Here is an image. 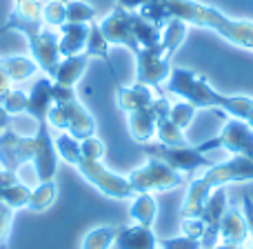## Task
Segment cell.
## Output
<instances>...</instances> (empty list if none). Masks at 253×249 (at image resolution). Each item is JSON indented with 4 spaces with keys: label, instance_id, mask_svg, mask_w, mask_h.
Wrapping results in <instances>:
<instances>
[{
    "label": "cell",
    "instance_id": "obj_32",
    "mask_svg": "<svg viewBox=\"0 0 253 249\" xmlns=\"http://www.w3.org/2000/svg\"><path fill=\"white\" fill-rule=\"evenodd\" d=\"M0 105L7 109L9 116L27 114V94L13 87V89H9L4 96H0Z\"/></svg>",
    "mask_w": 253,
    "mask_h": 249
},
{
    "label": "cell",
    "instance_id": "obj_28",
    "mask_svg": "<svg viewBox=\"0 0 253 249\" xmlns=\"http://www.w3.org/2000/svg\"><path fill=\"white\" fill-rule=\"evenodd\" d=\"M31 198V189L25 183H16L9 187H0V202H7L11 209H27Z\"/></svg>",
    "mask_w": 253,
    "mask_h": 249
},
{
    "label": "cell",
    "instance_id": "obj_22",
    "mask_svg": "<svg viewBox=\"0 0 253 249\" xmlns=\"http://www.w3.org/2000/svg\"><path fill=\"white\" fill-rule=\"evenodd\" d=\"M2 65L7 69L9 78L13 80V85H20L25 80L34 78V74H38V65L27 56H2Z\"/></svg>",
    "mask_w": 253,
    "mask_h": 249
},
{
    "label": "cell",
    "instance_id": "obj_9",
    "mask_svg": "<svg viewBox=\"0 0 253 249\" xmlns=\"http://www.w3.org/2000/svg\"><path fill=\"white\" fill-rule=\"evenodd\" d=\"M20 34H25L27 45L31 51V60L38 65L40 71H44V76L51 78L56 71L58 62H60V49H58V34L47 25H34L22 29Z\"/></svg>",
    "mask_w": 253,
    "mask_h": 249
},
{
    "label": "cell",
    "instance_id": "obj_29",
    "mask_svg": "<svg viewBox=\"0 0 253 249\" xmlns=\"http://www.w3.org/2000/svg\"><path fill=\"white\" fill-rule=\"evenodd\" d=\"M67 0H47L42 2V22L51 29H60L67 22Z\"/></svg>",
    "mask_w": 253,
    "mask_h": 249
},
{
    "label": "cell",
    "instance_id": "obj_36",
    "mask_svg": "<svg viewBox=\"0 0 253 249\" xmlns=\"http://www.w3.org/2000/svg\"><path fill=\"white\" fill-rule=\"evenodd\" d=\"M180 229H182V234H187V236L202 241L207 227H205V223H202V220L196 216V218H182V223H180Z\"/></svg>",
    "mask_w": 253,
    "mask_h": 249
},
{
    "label": "cell",
    "instance_id": "obj_14",
    "mask_svg": "<svg viewBox=\"0 0 253 249\" xmlns=\"http://www.w3.org/2000/svg\"><path fill=\"white\" fill-rule=\"evenodd\" d=\"M249 238V227L242 209L238 207H227L222 220H220V243L231 247H242Z\"/></svg>",
    "mask_w": 253,
    "mask_h": 249
},
{
    "label": "cell",
    "instance_id": "obj_23",
    "mask_svg": "<svg viewBox=\"0 0 253 249\" xmlns=\"http://www.w3.org/2000/svg\"><path fill=\"white\" fill-rule=\"evenodd\" d=\"M58 198V185L56 180H44V183H40L36 189H31V198H29V205H27V209L29 211H47L49 207L56 202Z\"/></svg>",
    "mask_w": 253,
    "mask_h": 249
},
{
    "label": "cell",
    "instance_id": "obj_1",
    "mask_svg": "<svg viewBox=\"0 0 253 249\" xmlns=\"http://www.w3.org/2000/svg\"><path fill=\"white\" fill-rule=\"evenodd\" d=\"M138 13L147 20L167 27L169 20H182L187 25L202 27L222 36L227 43L240 49L253 51V22L236 20L200 0H149L138 9Z\"/></svg>",
    "mask_w": 253,
    "mask_h": 249
},
{
    "label": "cell",
    "instance_id": "obj_38",
    "mask_svg": "<svg viewBox=\"0 0 253 249\" xmlns=\"http://www.w3.org/2000/svg\"><path fill=\"white\" fill-rule=\"evenodd\" d=\"M20 183L18 174L13 169H7V167H0V187H9V185Z\"/></svg>",
    "mask_w": 253,
    "mask_h": 249
},
{
    "label": "cell",
    "instance_id": "obj_6",
    "mask_svg": "<svg viewBox=\"0 0 253 249\" xmlns=\"http://www.w3.org/2000/svg\"><path fill=\"white\" fill-rule=\"evenodd\" d=\"M47 125L58 131H67L76 140L96 136V120L84 109V105L78 100V96L71 98V100L53 102L47 114Z\"/></svg>",
    "mask_w": 253,
    "mask_h": 249
},
{
    "label": "cell",
    "instance_id": "obj_34",
    "mask_svg": "<svg viewBox=\"0 0 253 249\" xmlns=\"http://www.w3.org/2000/svg\"><path fill=\"white\" fill-rule=\"evenodd\" d=\"M158 245L160 249H202V243L198 238L187 236V234L175 238H162V241H158Z\"/></svg>",
    "mask_w": 253,
    "mask_h": 249
},
{
    "label": "cell",
    "instance_id": "obj_35",
    "mask_svg": "<svg viewBox=\"0 0 253 249\" xmlns=\"http://www.w3.org/2000/svg\"><path fill=\"white\" fill-rule=\"evenodd\" d=\"M13 211L7 202H0V249H7L9 241V229H11V220H13Z\"/></svg>",
    "mask_w": 253,
    "mask_h": 249
},
{
    "label": "cell",
    "instance_id": "obj_20",
    "mask_svg": "<svg viewBox=\"0 0 253 249\" xmlns=\"http://www.w3.org/2000/svg\"><path fill=\"white\" fill-rule=\"evenodd\" d=\"M129 216L133 223L151 227L158 218V202H156V198H153V194H135L133 202H131Z\"/></svg>",
    "mask_w": 253,
    "mask_h": 249
},
{
    "label": "cell",
    "instance_id": "obj_11",
    "mask_svg": "<svg viewBox=\"0 0 253 249\" xmlns=\"http://www.w3.org/2000/svg\"><path fill=\"white\" fill-rule=\"evenodd\" d=\"M196 147L200 153L213 151V149L222 147V149H227V151H231L233 156H247L253 160V129L245 120L229 118L224 129L220 131L218 136L196 145Z\"/></svg>",
    "mask_w": 253,
    "mask_h": 249
},
{
    "label": "cell",
    "instance_id": "obj_31",
    "mask_svg": "<svg viewBox=\"0 0 253 249\" xmlns=\"http://www.w3.org/2000/svg\"><path fill=\"white\" fill-rule=\"evenodd\" d=\"M196 107L191 105V102H187V100H180V102H175V105H171V109H169V118H171V123H173L175 127H180V129H187L189 125L193 123V118H196Z\"/></svg>",
    "mask_w": 253,
    "mask_h": 249
},
{
    "label": "cell",
    "instance_id": "obj_12",
    "mask_svg": "<svg viewBox=\"0 0 253 249\" xmlns=\"http://www.w3.org/2000/svg\"><path fill=\"white\" fill-rule=\"evenodd\" d=\"M98 25H100L102 36L107 38V43L109 45L126 47V49H131L133 53L140 51V45H138L135 34H133V25H131V11H126V9L116 4L114 11L107 13L105 20H100Z\"/></svg>",
    "mask_w": 253,
    "mask_h": 249
},
{
    "label": "cell",
    "instance_id": "obj_16",
    "mask_svg": "<svg viewBox=\"0 0 253 249\" xmlns=\"http://www.w3.org/2000/svg\"><path fill=\"white\" fill-rule=\"evenodd\" d=\"M116 249H158V238L147 225H126L118 227L116 234Z\"/></svg>",
    "mask_w": 253,
    "mask_h": 249
},
{
    "label": "cell",
    "instance_id": "obj_19",
    "mask_svg": "<svg viewBox=\"0 0 253 249\" xmlns=\"http://www.w3.org/2000/svg\"><path fill=\"white\" fill-rule=\"evenodd\" d=\"M87 65H89V56H87V53L60 58V62H58V67H56V71H53L51 80L56 85H62V87H76V83L83 78Z\"/></svg>",
    "mask_w": 253,
    "mask_h": 249
},
{
    "label": "cell",
    "instance_id": "obj_18",
    "mask_svg": "<svg viewBox=\"0 0 253 249\" xmlns=\"http://www.w3.org/2000/svg\"><path fill=\"white\" fill-rule=\"evenodd\" d=\"M153 92H156V89L147 87V85H140V83L126 85V87L116 89V102H118V107L125 114H129V111L142 109V107L151 105L153 98H156Z\"/></svg>",
    "mask_w": 253,
    "mask_h": 249
},
{
    "label": "cell",
    "instance_id": "obj_10",
    "mask_svg": "<svg viewBox=\"0 0 253 249\" xmlns=\"http://www.w3.org/2000/svg\"><path fill=\"white\" fill-rule=\"evenodd\" d=\"M142 151L149 158H156V160L169 165L171 169L180 171V174H193V171L202 169V167H209L211 160L205 153L198 151L196 145H182V147H169V145H140Z\"/></svg>",
    "mask_w": 253,
    "mask_h": 249
},
{
    "label": "cell",
    "instance_id": "obj_5",
    "mask_svg": "<svg viewBox=\"0 0 253 249\" xmlns=\"http://www.w3.org/2000/svg\"><path fill=\"white\" fill-rule=\"evenodd\" d=\"M253 180V160L247 156H233L227 162H213L205 169L200 178H196L189 185V192L184 196V202L180 207L182 218H196L200 216L207 198L213 189L227 187L231 183H249Z\"/></svg>",
    "mask_w": 253,
    "mask_h": 249
},
{
    "label": "cell",
    "instance_id": "obj_27",
    "mask_svg": "<svg viewBox=\"0 0 253 249\" xmlns=\"http://www.w3.org/2000/svg\"><path fill=\"white\" fill-rule=\"evenodd\" d=\"M109 47H111V45L107 43V38L102 36L100 25H98L96 20L89 22V38H87V47H84V53H87L89 58H91V56L102 58V60H105L107 65L111 67V62H109Z\"/></svg>",
    "mask_w": 253,
    "mask_h": 249
},
{
    "label": "cell",
    "instance_id": "obj_26",
    "mask_svg": "<svg viewBox=\"0 0 253 249\" xmlns=\"http://www.w3.org/2000/svg\"><path fill=\"white\" fill-rule=\"evenodd\" d=\"M156 136H158V140H160L162 145H169V147H182V145H189L184 131L171 123L169 116H160V118H158Z\"/></svg>",
    "mask_w": 253,
    "mask_h": 249
},
{
    "label": "cell",
    "instance_id": "obj_33",
    "mask_svg": "<svg viewBox=\"0 0 253 249\" xmlns=\"http://www.w3.org/2000/svg\"><path fill=\"white\" fill-rule=\"evenodd\" d=\"M105 143L98 136H89V138L80 140V153L89 160H102L105 158Z\"/></svg>",
    "mask_w": 253,
    "mask_h": 249
},
{
    "label": "cell",
    "instance_id": "obj_39",
    "mask_svg": "<svg viewBox=\"0 0 253 249\" xmlns=\"http://www.w3.org/2000/svg\"><path fill=\"white\" fill-rule=\"evenodd\" d=\"M9 89H13V80L9 78L7 69H4V65H2V58H0V96H4Z\"/></svg>",
    "mask_w": 253,
    "mask_h": 249
},
{
    "label": "cell",
    "instance_id": "obj_24",
    "mask_svg": "<svg viewBox=\"0 0 253 249\" xmlns=\"http://www.w3.org/2000/svg\"><path fill=\"white\" fill-rule=\"evenodd\" d=\"M116 234H118V227H114V225L93 227L91 232L84 234L80 249H111L116 243Z\"/></svg>",
    "mask_w": 253,
    "mask_h": 249
},
{
    "label": "cell",
    "instance_id": "obj_37",
    "mask_svg": "<svg viewBox=\"0 0 253 249\" xmlns=\"http://www.w3.org/2000/svg\"><path fill=\"white\" fill-rule=\"evenodd\" d=\"M242 214H245L247 227H249V236L253 238V198L251 196L242 198Z\"/></svg>",
    "mask_w": 253,
    "mask_h": 249
},
{
    "label": "cell",
    "instance_id": "obj_2",
    "mask_svg": "<svg viewBox=\"0 0 253 249\" xmlns=\"http://www.w3.org/2000/svg\"><path fill=\"white\" fill-rule=\"evenodd\" d=\"M167 92L191 102L196 109H213L229 114L231 118L245 120L253 129V98L249 96H224L211 87L205 74H198L184 67H171V76L167 78Z\"/></svg>",
    "mask_w": 253,
    "mask_h": 249
},
{
    "label": "cell",
    "instance_id": "obj_7",
    "mask_svg": "<svg viewBox=\"0 0 253 249\" xmlns=\"http://www.w3.org/2000/svg\"><path fill=\"white\" fill-rule=\"evenodd\" d=\"M131 189L135 194H165L171 189H178L184 185V174L171 169L169 165L156 160V158H149L142 167L133 169L129 176Z\"/></svg>",
    "mask_w": 253,
    "mask_h": 249
},
{
    "label": "cell",
    "instance_id": "obj_17",
    "mask_svg": "<svg viewBox=\"0 0 253 249\" xmlns=\"http://www.w3.org/2000/svg\"><path fill=\"white\" fill-rule=\"evenodd\" d=\"M156 100V98H153ZM156 123H158V116L156 109H153V102L142 109H135L126 114V127H129V136L135 140V143L144 145L156 136Z\"/></svg>",
    "mask_w": 253,
    "mask_h": 249
},
{
    "label": "cell",
    "instance_id": "obj_40",
    "mask_svg": "<svg viewBox=\"0 0 253 249\" xmlns=\"http://www.w3.org/2000/svg\"><path fill=\"white\" fill-rule=\"evenodd\" d=\"M116 2H118V7L126 9V11H138L142 4L149 2V0H116Z\"/></svg>",
    "mask_w": 253,
    "mask_h": 249
},
{
    "label": "cell",
    "instance_id": "obj_42",
    "mask_svg": "<svg viewBox=\"0 0 253 249\" xmlns=\"http://www.w3.org/2000/svg\"><path fill=\"white\" fill-rule=\"evenodd\" d=\"M211 249H245V247H231V245H222V243H218V245L211 247Z\"/></svg>",
    "mask_w": 253,
    "mask_h": 249
},
{
    "label": "cell",
    "instance_id": "obj_13",
    "mask_svg": "<svg viewBox=\"0 0 253 249\" xmlns=\"http://www.w3.org/2000/svg\"><path fill=\"white\" fill-rule=\"evenodd\" d=\"M53 105V80L42 76L34 83V87L27 94V114L38 123H47V114Z\"/></svg>",
    "mask_w": 253,
    "mask_h": 249
},
{
    "label": "cell",
    "instance_id": "obj_15",
    "mask_svg": "<svg viewBox=\"0 0 253 249\" xmlns=\"http://www.w3.org/2000/svg\"><path fill=\"white\" fill-rule=\"evenodd\" d=\"M87 38H89V25H84V22H65L58 29V49H60V56L67 58V56L84 53Z\"/></svg>",
    "mask_w": 253,
    "mask_h": 249
},
{
    "label": "cell",
    "instance_id": "obj_21",
    "mask_svg": "<svg viewBox=\"0 0 253 249\" xmlns=\"http://www.w3.org/2000/svg\"><path fill=\"white\" fill-rule=\"evenodd\" d=\"M131 25H133V34H135V40H138L140 49L160 43L162 31H165V27H160V25H156V22L142 18L138 11H131Z\"/></svg>",
    "mask_w": 253,
    "mask_h": 249
},
{
    "label": "cell",
    "instance_id": "obj_4",
    "mask_svg": "<svg viewBox=\"0 0 253 249\" xmlns=\"http://www.w3.org/2000/svg\"><path fill=\"white\" fill-rule=\"evenodd\" d=\"M189 34V25L182 20H169L162 31L160 43L151 47H142L135 53V83L147 85L151 89H160L162 83L171 76V58L178 51Z\"/></svg>",
    "mask_w": 253,
    "mask_h": 249
},
{
    "label": "cell",
    "instance_id": "obj_3",
    "mask_svg": "<svg viewBox=\"0 0 253 249\" xmlns=\"http://www.w3.org/2000/svg\"><path fill=\"white\" fill-rule=\"evenodd\" d=\"M22 162H34L40 183L56 178L60 158L56 153L51 127L47 123H38L34 136H22L11 127L0 134V167L16 171Z\"/></svg>",
    "mask_w": 253,
    "mask_h": 249
},
{
    "label": "cell",
    "instance_id": "obj_41",
    "mask_svg": "<svg viewBox=\"0 0 253 249\" xmlns=\"http://www.w3.org/2000/svg\"><path fill=\"white\" fill-rule=\"evenodd\" d=\"M11 120H13V116H9L7 109L0 105V134H2L4 129H9V127H11Z\"/></svg>",
    "mask_w": 253,
    "mask_h": 249
},
{
    "label": "cell",
    "instance_id": "obj_25",
    "mask_svg": "<svg viewBox=\"0 0 253 249\" xmlns=\"http://www.w3.org/2000/svg\"><path fill=\"white\" fill-rule=\"evenodd\" d=\"M53 145H56V153L60 160H65L67 165L76 167L80 160V140H76L74 136H69L67 131H60V134L53 138Z\"/></svg>",
    "mask_w": 253,
    "mask_h": 249
},
{
    "label": "cell",
    "instance_id": "obj_43",
    "mask_svg": "<svg viewBox=\"0 0 253 249\" xmlns=\"http://www.w3.org/2000/svg\"><path fill=\"white\" fill-rule=\"evenodd\" d=\"M251 249H253V247H251Z\"/></svg>",
    "mask_w": 253,
    "mask_h": 249
},
{
    "label": "cell",
    "instance_id": "obj_30",
    "mask_svg": "<svg viewBox=\"0 0 253 249\" xmlns=\"http://www.w3.org/2000/svg\"><path fill=\"white\" fill-rule=\"evenodd\" d=\"M67 22H84V25H89V22L96 20V7H91L89 2H84V0H67Z\"/></svg>",
    "mask_w": 253,
    "mask_h": 249
},
{
    "label": "cell",
    "instance_id": "obj_8",
    "mask_svg": "<svg viewBox=\"0 0 253 249\" xmlns=\"http://www.w3.org/2000/svg\"><path fill=\"white\" fill-rule=\"evenodd\" d=\"M76 169L83 174L84 180H89V183H91L98 192L105 194V196L116 198V200H126V198L135 196V192L131 189L126 176H120V174H116V171L107 169L100 160H89V158L80 156Z\"/></svg>",
    "mask_w": 253,
    "mask_h": 249
}]
</instances>
